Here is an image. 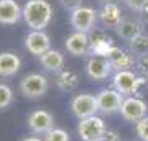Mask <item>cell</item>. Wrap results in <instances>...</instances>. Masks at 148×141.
Wrapping results in <instances>:
<instances>
[{"instance_id":"29","label":"cell","mask_w":148,"mask_h":141,"mask_svg":"<svg viewBox=\"0 0 148 141\" xmlns=\"http://www.w3.org/2000/svg\"><path fill=\"white\" fill-rule=\"evenodd\" d=\"M21 141H43V140H40L38 136H27V138H23Z\"/></svg>"},{"instance_id":"12","label":"cell","mask_w":148,"mask_h":141,"mask_svg":"<svg viewBox=\"0 0 148 141\" xmlns=\"http://www.w3.org/2000/svg\"><path fill=\"white\" fill-rule=\"evenodd\" d=\"M107 59H109V63H110L112 69H115L117 71H128V67H132L133 66V54L130 51H123L120 48L117 46H112L107 52Z\"/></svg>"},{"instance_id":"7","label":"cell","mask_w":148,"mask_h":141,"mask_svg":"<svg viewBox=\"0 0 148 141\" xmlns=\"http://www.w3.org/2000/svg\"><path fill=\"white\" fill-rule=\"evenodd\" d=\"M99 13L90 7H79L71 13V25L77 33H89L95 25Z\"/></svg>"},{"instance_id":"31","label":"cell","mask_w":148,"mask_h":141,"mask_svg":"<svg viewBox=\"0 0 148 141\" xmlns=\"http://www.w3.org/2000/svg\"><path fill=\"white\" fill-rule=\"evenodd\" d=\"M102 2H106V3H109V2H112V0H102Z\"/></svg>"},{"instance_id":"15","label":"cell","mask_w":148,"mask_h":141,"mask_svg":"<svg viewBox=\"0 0 148 141\" xmlns=\"http://www.w3.org/2000/svg\"><path fill=\"white\" fill-rule=\"evenodd\" d=\"M66 49L73 56H86L90 51V41L87 33H73L66 40Z\"/></svg>"},{"instance_id":"32","label":"cell","mask_w":148,"mask_h":141,"mask_svg":"<svg viewBox=\"0 0 148 141\" xmlns=\"http://www.w3.org/2000/svg\"><path fill=\"white\" fill-rule=\"evenodd\" d=\"M147 85H148V77H147Z\"/></svg>"},{"instance_id":"1","label":"cell","mask_w":148,"mask_h":141,"mask_svg":"<svg viewBox=\"0 0 148 141\" xmlns=\"http://www.w3.org/2000/svg\"><path fill=\"white\" fill-rule=\"evenodd\" d=\"M53 7L46 0H28L23 7V20L33 31H43L51 21Z\"/></svg>"},{"instance_id":"8","label":"cell","mask_w":148,"mask_h":141,"mask_svg":"<svg viewBox=\"0 0 148 141\" xmlns=\"http://www.w3.org/2000/svg\"><path fill=\"white\" fill-rule=\"evenodd\" d=\"M147 110H148V105L143 102L142 99H137V97H127L122 104V108H120V115L128 121H133L137 123L140 121L142 118L147 116Z\"/></svg>"},{"instance_id":"11","label":"cell","mask_w":148,"mask_h":141,"mask_svg":"<svg viewBox=\"0 0 148 141\" xmlns=\"http://www.w3.org/2000/svg\"><path fill=\"white\" fill-rule=\"evenodd\" d=\"M25 48L35 56H43L51 49V41L45 31H32L25 40Z\"/></svg>"},{"instance_id":"13","label":"cell","mask_w":148,"mask_h":141,"mask_svg":"<svg viewBox=\"0 0 148 141\" xmlns=\"http://www.w3.org/2000/svg\"><path fill=\"white\" fill-rule=\"evenodd\" d=\"M89 41H90V51L95 52L97 56H107L109 49L112 48V40L110 36H107V33L99 28H92L89 33Z\"/></svg>"},{"instance_id":"26","label":"cell","mask_w":148,"mask_h":141,"mask_svg":"<svg viewBox=\"0 0 148 141\" xmlns=\"http://www.w3.org/2000/svg\"><path fill=\"white\" fill-rule=\"evenodd\" d=\"M135 67H137V71L142 74V76L148 77V56L137 58V61H135Z\"/></svg>"},{"instance_id":"16","label":"cell","mask_w":148,"mask_h":141,"mask_svg":"<svg viewBox=\"0 0 148 141\" xmlns=\"http://www.w3.org/2000/svg\"><path fill=\"white\" fill-rule=\"evenodd\" d=\"M99 20L102 21V25L107 26V28H114L115 30L117 26L122 23V13L120 8L114 3V2H109V3H104L99 12Z\"/></svg>"},{"instance_id":"6","label":"cell","mask_w":148,"mask_h":141,"mask_svg":"<svg viewBox=\"0 0 148 141\" xmlns=\"http://www.w3.org/2000/svg\"><path fill=\"white\" fill-rule=\"evenodd\" d=\"M71 112L76 118L84 120L89 116H94L99 108H97V99L90 94H79L71 100Z\"/></svg>"},{"instance_id":"27","label":"cell","mask_w":148,"mask_h":141,"mask_svg":"<svg viewBox=\"0 0 148 141\" xmlns=\"http://www.w3.org/2000/svg\"><path fill=\"white\" fill-rule=\"evenodd\" d=\"M59 3H61V7H63V8L74 12L76 8L82 7V5H81V3H82V0H59Z\"/></svg>"},{"instance_id":"18","label":"cell","mask_w":148,"mask_h":141,"mask_svg":"<svg viewBox=\"0 0 148 141\" xmlns=\"http://www.w3.org/2000/svg\"><path fill=\"white\" fill-rule=\"evenodd\" d=\"M40 64L43 67L49 71V72H61L64 67V56L56 49H49L48 52H45L43 56H40Z\"/></svg>"},{"instance_id":"14","label":"cell","mask_w":148,"mask_h":141,"mask_svg":"<svg viewBox=\"0 0 148 141\" xmlns=\"http://www.w3.org/2000/svg\"><path fill=\"white\" fill-rule=\"evenodd\" d=\"M23 18V10L15 0H0V23L15 25Z\"/></svg>"},{"instance_id":"10","label":"cell","mask_w":148,"mask_h":141,"mask_svg":"<svg viewBox=\"0 0 148 141\" xmlns=\"http://www.w3.org/2000/svg\"><path fill=\"white\" fill-rule=\"evenodd\" d=\"M28 128L33 133L46 135L48 131H51L54 128V118L48 110H35L28 116Z\"/></svg>"},{"instance_id":"2","label":"cell","mask_w":148,"mask_h":141,"mask_svg":"<svg viewBox=\"0 0 148 141\" xmlns=\"http://www.w3.org/2000/svg\"><path fill=\"white\" fill-rule=\"evenodd\" d=\"M48 87H49L48 79L45 76H41V74H28V76H25L21 79L20 82L21 94L27 99H32V100L43 97L48 92Z\"/></svg>"},{"instance_id":"28","label":"cell","mask_w":148,"mask_h":141,"mask_svg":"<svg viewBox=\"0 0 148 141\" xmlns=\"http://www.w3.org/2000/svg\"><path fill=\"white\" fill-rule=\"evenodd\" d=\"M99 141H122V138L119 136V133L114 130H107L104 135H102V138Z\"/></svg>"},{"instance_id":"21","label":"cell","mask_w":148,"mask_h":141,"mask_svg":"<svg viewBox=\"0 0 148 141\" xmlns=\"http://www.w3.org/2000/svg\"><path fill=\"white\" fill-rule=\"evenodd\" d=\"M128 49L132 52L135 58H142V56H148V35L142 33V35H138L132 40V41H128Z\"/></svg>"},{"instance_id":"5","label":"cell","mask_w":148,"mask_h":141,"mask_svg":"<svg viewBox=\"0 0 148 141\" xmlns=\"http://www.w3.org/2000/svg\"><path fill=\"white\" fill-rule=\"evenodd\" d=\"M95 99H97L99 112L104 115H112L115 112H120L125 97L120 92H117L115 89H104L95 95Z\"/></svg>"},{"instance_id":"22","label":"cell","mask_w":148,"mask_h":141,"mask_svg":"<svg viewBox=\"0 0 148 141\" xmlns=\"http://www.w3.org/2000/svg\"><path fill=\"white\" fill-rule=\"evenodd\" d=\"M45 141H71L69 133L63 128H53L45 135Z\"/></svg>"},{"instance_id":"25","label":"cell","mask_w":148,"mask_h":141,"mask_svg":"<svg viewBox=\"0 0 148 141\" xmlns=\"http://www.w3.org/2000/svg\"><path fill=\"white\" fill-rule=\"evenodd\" d=\"M123 2L133 12H143L148 7V0H123Z\"/></svg>"},{"instance_id":"9","label":"cell","mask_w":148,"mask_h":141,"mask_svg":"<svg viewBox=\"0 0 148 141\" xmlns=\"http://www.w3.org/2000/svg\"><path fill=\"white\" fill-rule=\"evenodd\" d=\"M112 66L106 56H92L86 64V74L92 80H104L110 76Z\"/></svg>"},{"instance_id":"24","label":"cell","mask_w":148,"mask_h":141,"mask_svg":"<svg viewBox=\"0 0 148 141\" xmlns=\"http://www.w3.org/2000/svg\"><path fill=\"white\" fill-rule=\"evenodd\" d=\"M135 131L140 141H148V116L135 123Z\"/></svg>"},{"instance_id":"4","label":"cell","mask_w":148,"mask_h":141,"mask_svg":"<svg viewBox=\"0 0 148 141\" xmlns=\"http://www.w3.org/2000/svg\"><path fill=\"white\" fill-rule=\"evenodd\" d=\"M112 82H114V89L117 92H120L122 95H132L138 92L140 85L143 84V79L138 77L137 74L128 69V71H117L114 74Z\"/></svg>"},{"instance_id":"23","label":"cell","mask_w":148,"mask_h":141,"mask_svg":"<svg viewBox=\"0 0 148 141\" xmlns=\"http://www.w3.org/2000/svg\"><path fill=\"white\" fill-rule=\"evenodd\" d=\"M12 100H13V92H12V89L8 85H5V84H0V110L7 108L12 104Z\"/></svg>"},{"instance_id":"3","label":"cell","mask_w":148,"mask_h":141,"mask_svg":"<svg viewBox=\"0 0 148 141\" xmlns=\"http://www.w3.org/2000/svg\"><path fill=\"white\" fill-rule=\"evenodd\" d=\"M106 131V123L97 115L79 120V125H77V135L82 141H99Z\"/></svg>"},{"instance_id":"20","label":"cell","mask_w":148,"mask_h":141,"mask_svg":"<svg viewBox=\"0 0 148 141\" xmlns=\"http://www.w3.org/2000/svg\"><path fill=\"white\" fill-rule=\"evenodd\" d=\"M79 84V77L77 74L71 71V69H63L61 72H58L56 76V85H58L59 90L63 92H73Z\"/></svg>"},{"instance_id":"19","label":"cell","mask_w":148,"mask_h":141,"mask_svg":"<svg viewBox=\"0 0 148 141\" xmlns=\"http://www.w3.org/2000/svg\"><path fill=\"white\" fill-rule=\"evenodd\" d=\"M115 33L122 40L132 41L135 36L143 33V25L138 20H122V23L115 28Z\"/></svg>"},{"instance_id":"17","label":"cell","mask_w":148,"mask_h":141,"mask_svg":"<svg viewBox=\"0 0 148 141\" xmlns=\"http://www.w3.org/2000/svg\"><path fill=\"white\" fill-rule=\"evenodd\" d=\"M21 59L15 52H0V76L10 77L20 71Z\"/></svg>"},{"instance_id":"30","label":"cell","mask_w":148,"mask_h":141,"mask_svg":"<svg viewBox=\"0 0 148 141\" xmlns=\"http://www.w3.org/2000/svg\"><path fill=\"white\" fill-rule=\"evenodd\" d=\"M143 15H145V16H143V18H145V21L148 23V7L145 8V10H143Z\"/></svg>"}]
</instances>
